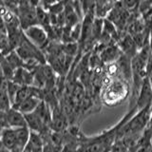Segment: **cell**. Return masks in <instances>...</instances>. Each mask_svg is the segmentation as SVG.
<instances>
[{
	"label": "cell",
	"mask_w": 152,
	"mask_h": 152,
	"mask_svg": "<svg viewBox=\"0 0 152 152\" xmlns=\"http://www.w3.org/2000/svg\"><path fill=\"white\" fill-rule=\"evenodd\" d=\"M15 14L23 31L37 24L36 6H33L27 0H21L15 10Z\"/></svg>",
	"instance_id": "obj_1"
},
{
	"label": "cell",
	"mask_w": 152,
	"mask_h": 152,
	"mask_svg": "<svg viewBox=\"0 0 152 152\" xmlns=\"http://www.w3.org/2000/svg\"><path fill=\"white\" fill-rule=\"evenodd\" d=\"M23 32L27 39L41 50L46 49L50 44V37L47 31L45 28L38 24L27 28L26 30L23 31Z\"/></svg>",
	"instance_id": "obj_2"
},
{
	"label": "cell",
	"mask_w": 152,
	"mask_h": 152,
	"mask_svg": "<svg viewBox=\"0 0 152 152\" xmlns=\"http://www.w3.org/2000/svg\"><path fill=\"white\" fill-rule=\"evenodd\" d=\"M128 88L124 80H113L107 85L104 98L107 104H115L121 102L127 96Z\"/></svg>",
	"instance_id": "obj_3"
},
{
	"label": "cell",
	"mask_w": 152,
	"mask_h": 152,
	"mask_svg": "<svg viewBox=\"0 0 152 152\" xmlns=\"http://www.w3.org/2000/svg\"><path fill=\"white\" fill-rule=\"evenodd\" d=\"M152 104V88L149 81L145 77L142 83V86L137 95L135 108L136 110H141Z\"/></svg>",
	"instance_id": "obj_4"
},
{
	"label": "cell",
	"mask_w": 152,
	"mask_h": 152,
	"mask_svg": "<svg viewBox=\"0 0 152 152\" xmlns=\"http://www.w3.org/2000/svg\"><path fill=\"white\" fill-rule=\"evenodd\" d=\"M1 146L6 148L10 152H20L18 145L17 140L14 128L6 127L1 131Z\"/></svg>",
	"instance_id": "obj_5"
},
{
	"label": "cell",
	"mask_w": 152,
	"mask_h": 152,
	"mask_svg": "<svg viewBox=\"0 0 152 152\" xmlns=\"http://www.w3.org/2000/svg\"><path fill=\"white\" fill-rule=\"evenodd\" d=\"M12 82L16 84L20 87L24 86H32L33 85V73L30 69H26L25 66H20L13 71Z\"/></svg>",
	"instance_id": "obj_6"
},
{
	"label": "cell",
	"mask_w": 152,
	"mask_h": 152,
	"mask_svg": "<svg viewBox=\"0 0 152 152\" xmlns=\"http://www.w3.org/2000/svg\"><path fill=\"white\" fill-rule=\"evenodd\" d=\"M122 54H123L122 51L119 49V47L117 45L110 44L107 47H104V49L100 51L99 57L103 63L108 65L111 63H115Z\"/></svg>",
	"instance_id": "obj_7"
},
{
	"label": "cell",
	"mask_w": 152,
	"mask_h": 152,
	"mask_svg": "<svg viewBox=\"0 0 152 152\" xmlns=\"http://www.w3.org/2000/svg\"><path fill=\"white\" fill-rule=\"evenodd\" d=\"M6 120L8 127L11 128H18L27 126L26 119L24 114H22L17 109L11 107L6 110Z\"/></svg>",
	"instance_id": "obj_8"
},
{
	"label": "cell",
	"mask_w": 152,
	"mask_h": 152,
	"mask_svg": "<svg viewBox=\"0 0 152 152\" xmlns=\"http://www.w3.org/2000/svg\"><path fill=\"white\" fill-rule=\"evenodd\" d=\"M24 116H25V119H26L27 127L31 132H35V133L41 134L42 132H44L46 130V127H47L46 124L35 112L26 114V115H24Z\"/></svg>",
	"instance_id": "obj_9"
},
{
	"label": "cell",
	"mask_w": 152,
	"mask_h": 152,
	"mask_svg": "<svg viewBox=\"0 0 152 152\" xmlns=\"http://www.w3.org/2000/svg\"><path fill=\"white\" fill-rule=\"evenodd\" d=\"M117 0H95L94 14L95 17L104 19L114 7Z\"/></svg>",
	"instance_id": "obj_10"
},
{
	"label": "cell",
	"mask_w": 152,
	"mask_h": 152,
	"mask_svg": "<svg viewBox=\"0 0 152 152\" xmlns=\"http://www.w3.org/2000/svg\"><path fill=\"white\" fill-rule=\"evenodd\" d=\"M42 100L43 99L40 97L31 96L30 98L26 99L25 101L22 102L20 104H18L16 107H13V108L17 109V110H19L22 114L26 115V114H30V113L34 112Z\"/></svg>",
	"instance_id": "obj_11"
},
{
	"label": "cell",
	"mask_w": 152,
	"mask_h": 152,
	"mask_svg": "<svg viewBox=\"0 0 152 152\" xmlns=\"http://www.w3.org/2000/svg\"><path fill=\"white\" fill-rule=\"evenodd\" d=\"M14 131H15V135H16V140H17V145L19 150H24L25 146L27 145L28 139H30L31 136V130L28 129L27 126L25 127H18V128H14Z\"/></svg>",
	"instance_id": "obj_12"
},
{
	"label": "cell",
	"mask_w": 152,
	"mask_h": 152,
	"mask_svg": "<svg viewBox=\"0 0 152 152\" xmlns=\"http://www.w3.org/2000/svg\"><path fill=\"white\" fill-rule=\"evenodd\" d=\"M8 127L7 120H6V111L0 110V130Z\"/></svg>",
	"instance_id": "obj_13"
},
{
	"label": "cell",
	"mask_w": 152,
	"mask_h": 152,
	"mask_svg": "<svg viewBox=\"0 0 152 152\" xmlns=\"http://www.w3.org/2000/svg\"><path fill=\"white\" fill-rule=\"evenodd\" d=\"M0 152H10V151H9V150H7L6 148H4L3 146L0 145Z\"/></svg>",
	"instance_id": "obj_14"
},
{
	"label": "cell",
	"mask_w": 152,
	"mask_h": 152,
	"mask_svg": "<svg viewBox=\"0 0 152 152\" xmlns=\"http://www.w3.org/2000/svg\"><path fill=\"white\" fill-rule=\"evenodd\" d=\"M149 46H150V49L152 50V34H151V37L149 38Z\"/></svg>",
	"instance_id": "obj_15"
},
{
	"label": "cell",
	"mask_w": 152,
	"mask_h": 152,
	"mask_svg": "<svg viewBox=\"0 0 152 152\" xmlns=\"http://www.w3.org/2000/svg\"><path fill=\"white\" fill-rule=\"evenodd\" d=\"M4 5H5V3H4V0H0V8L3 7Z\"/></svg>",
	"instance_id": "obj_16"
},
{
	"label": "cell",
	"mask_w": 152,
	"mask_h": 152,
	"mask_svg": "<svg viewBox=\"0 0 152 152\" xmlns=\"http://www.w3.org/2000/svg\"><path fill=\"white\" fill-rule=\"evenodd\" d=\"M3 77V74H2V69H1V66H0V78Z\"/></svg>",
	"instance_id": "obj_17"
},
{
	"label": "cell",
	"mask_w": 152,
	"mask_h": 152,
	"mask_svg": "<svg viewBox=\"0 0 152 152\" xmlns=\"http://www.w3.org/2000/svg\"><path fill=\"white\" fill-rule=\"evenodd\" d=\"M1 131L2 130H0V145H1Z\"/></svg>",
	"instance_id": "obj_18"
},
{
	"label": "cell",
	"mask_w": 152,
	"mask_h": 152,
	"mask_svg": "<svg viewBox=\"0 0 152 152\" xmlns=\"http://www.w3.org/2000/svg\"><path fill=\"white\" fill-rule=\"evenodd\" d=\"M20 152H26L25 150H22V151H20Z\"/></svg>",
	"instance_id": "obj_19"
}]
</instances>
